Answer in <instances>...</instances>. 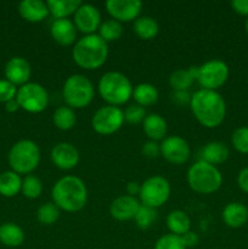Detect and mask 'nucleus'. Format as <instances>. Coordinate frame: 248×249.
Listing matches in <instances>:
<instances>
[{"mask_svg": "<svg viewBox=\"0 0 248 249\" xmlns=\"http://www.w3.org/2000/svg\"><path fill=\"white\" fill-rule=\"evenodd\" d=\"M190 107L198 123L208 129L218 128L225 119V100L218 91L197 90L192 94Z\"/></svg>", "mask_w": 248, "mask_h": 249, "instance_id": "obj_1", "label": "nucleus"}, {"mask_svg": "<svg viewBox=\"0 0 248 249\" xmlns=\"http://www.w3.org/2000/svg\"><path fill=\"white\" fill-rule=\"evenodd\" d=\"M51 197L60 211L75 213L82 211L87 204L88 190L80 178L66 175L55 182L51 190Z\"/></svg>", "mask_w": 248, "mask_h": 249, "instance_id": "obj_2", "label": "nucleus"}, {"mask_svg": "<svg viewBox=\"0 0 248 249\" xmlns=\"http://www.w3.org/2000/svg\"><path fill=\"white\" fill-rule=\"evenodd\" d=\"M75 65L84 70H97L105 65L108 57V44L99 34H89L75 41L72 49Z\"/></svg>", "mask_w": 248, "mask_h": 249, "instance_id": "obj_3", "label": "nucleus"}, {"mask_svg": "<svg viewBox=\"0 0 248 249\" xmlns=\"http://www.w3.org/2000/svg\"><path fill=\"white\" fill-rule=\"evenodd\" d=\"M100 96L111 106H122L133 96V85L126 75L121 72H107L97 84Z\"/></svg>", "mask_w": 248, "mask_h": 249, "instance_id": "obj_4", "label": "nucleus"}, {"mask_svg": "<svg viewBox=\"0 0 248 249\" xmlns=\"http://www.w3.org/2000/svg\"><path fill=\"white\" fill-rule=\"evenodd\" d=\"M187 184L197 194L211 195L221 187L223 175L215 165L199 160L187 170Z\"/></svg>", "mask_w": 248, "mask_h": 249, "instance_id": "obj_5", "label": "nucleus"}, {"mask_svg": "<svg viewBox=\"0 0 248 249\" xmlns=\"http://www.w3.org/2000/svg\"><path fill=\"white\" fill-rule=\"evenodd\" d=\"M7 160L12 172L18 175H28L29 173L35 170L40 163L39 146L32 140L17 141L10 150Z\"/></svg>", "mask_w": 248, "mask_h": 249, "instance_id": "obj_6", "label": "nucleus"}, {"mask_svg": "<svg viewBox=\"0 0 248 249\" xmlns=\"http://www.w3.org/2000/svg\"><path fill=\"white\" fill-rule=\"evenodd\" d=\"M62 96L68 107L84 108L91 104L95 89L89 78L83 74H72L66 79L62 88Z\"/></svg>", "mask_w": 248, "mask_h": 249, "instance_id": "obj_7", "label": "nucleus"}, {"mask_svg": "<svg viewBox=\"0 0 248 249\" xmlns=\"http://www.w3.org/2000/svg\"><path fill=\"white\" fill-rule=\"evenodd\" d=\"M170 192L172 189L169 181L160 175H155L146 179L141 184L139 198L141 204L156 209L165 204V202L169 199Z\"/></svg>", "mask_w": 248, "mask_h": 249, "instance_id": "obj_8", "label": "nucleus"}, {"mask_svg": "<svg viewBox=\"0 0 248 249\" xmlns=\"http://www.w3.org/2000/svg\"><path fill=\"white\" fill-rule=\"evenodd\" d=\"M230 70L226 62L221 60H211L197 67L196 80L202 89L216 91L229 79Z\"/></svg>", "mask_w": 248, "mask_h": 249, "instance_id": "obj_9", "label": "nucleus"}, {"mask_svg": "<svg viewBox=\"0 0 248 249\" xmlns=\"http://www.w3.org/2000/svg\"><path fill=\"white\" fill-rule=\"evenodd\" d=\"M16 100L19 108L29 113H40L45 111L49 104L48 91L38 83H27L17 89Z\"/></svg>", "mask_w": 248, "mask_h": 249, "instance_id": "obj_10", "label": "nucleus"}, {"mask_svg": "<svg viewBox=\"0 0 248 249\" xmlns=\"http://www.w3.org/2000/svg\"><path fill=\"white\" fill-rule=\"evenodd\" d=\"M124 111L119 107L102 106L94 113L91 126L100 135H112L117 133L124 124Z\"/></svg>", "mask_w": 248, "mask_h": 249, "instance_id": "obj_11", "label": "nucleus"}, {"mask_svg": "<svg viewBox=\"0 0 248 249\" xmlns=\"http://www.w3.org/2000/svg\"><path fill=\"white\" fill-rule=\"evenodd\" d=\"M160 155L172 164H184L189 160L191 148L185 139L177 135L165 138L159 145Z\"/></svg>", "mask_w": 248, "mask_h": 249, "instance_id": "obj_12", "label": "nucleus"}, {"mask_svg": "<svg viewBox=\"0 0 248 249\" xmlns=\"http://www.w3.org/2000/svg\"><path fill=\"white\" fill-rule=\"evenodd\" d=\"M73 23L77 31L82 32L85 36L95 34L101 26V14L99 9L91 4H83L78 7L73 15Z\"/></svg>", "mask_w": 248, "mask_h": 249, "instance_id": "obj_13", "label": "nucleus"}, {"mask_svg": "<svg viewBox=\"0 0 248 249\" xmlns=\"http://www.w3.org/2000/svg\"><path fill=\"white\" fill-rule=\"evenodd\" d=\"M107 12L118 22L135 21L142 9L140 0H108L105 4Z\"/></svg>", "mask_w": 248, "mask_h": 249, "instance_id": "obj_14", "label": "nucleus"}, {"mask_svg": "<svg viewBox=\"0 0 248 249\" xmlns=\"http://www.w3.org/2000/svg\"><path fill=\"white\" fill-rule=\"evenodd\" d=\"M51 162L61 170H71L79 163V152L70 142L56 143L50 153Z\"/></svg>", "mask_w": 248, "mask_h": 249, "instance_id": "obj_15", "label": "nucleus"}, {"mask_svg": "<svg viewBox=\"0 0 248 249\" xmlns=\"http://www.w3.org/2000/svg\"><path fill=\"white\" fill-rule=\"evenodd\" d=\"M4 73L6 80H9L16 87L17 85L22 87V85L29 83L32 68L26 58L16 56V57H12L7 61L4 68Z\"/></svg>", "mask_w": 248, "mask_h": 249, "instance_id": "obj_16", "label": "nucleus"}, {"mask_svg": "<svg viewBox=\"0 0 248 249\" xmlns=\"http://www.w3.org/2000/svg\"><path fill=\"white\" fill-rule=\"evenodd\" d=\"M141 203L138 198L129 195L117 197L109 206V214L113 219L119 221H126L135 218Z\"/></svg>", "mask_w": 248, "mask_h": 249, "instance_id": "obj_17", "label": "nucleus"}, {"mask_svg": "<svg viewBox=\"0 0 248 249\" xmlns=\"http://www.w3.org/2000/svg\"><path fill=\"white\" fill-rule=\"evenodd\" d=\"M50 34L53 40L62 46H70L75 44L77 39V28L73 21L68 18L55 19L51 23Z\"/></svg>", "mask_w": 248, "mask_h": 249, "instance_id": "obj_18", "label": "nucleus"}, {"mask_svg": "<svg viewBox=\"0 0 248 249\" xmlns=\"http://www.w3.org/2000/svg\"><path fill=\"white\" fill-rule=\"evenodd\" d=\"M224 224L231 229H240L248 221V208L241 202H231L226 204L221 213Z\"/></svg>", "mask_w": 248, "mask_h": 249, "instance_id": "obj_19", "label": "nucleus"}, {"mask_svg": "<svg viewBox=\"0 0 248 249\" xmlns=\"http://www.w3.org/2000/svg\"><path fill=\"white\" fill-rule=\"evenodd\" d=\"M18 12L22 18L32 23L41 22L50 14L46 2L41 0H23L19 2Z\"/></svg>", "mask_w": 248, "mask_h": 249, "instance_id": "obj_20", "label": "nucleus"}, {"mask_svg": "<svg viewBox=\"0 0 248 249\" xmlns=\"http://www.w3.org/2000/svg\"><path fill=\"white\" fill-rule=\"evenodd\" d=\"M143 133L146 134L151 141H159L164 140L167 135V122L160 114L151 113L145 117L142 122Z\"/></svg>", "mask_w": 248, "mask_h": 249, "instance_id": "obj_21", "label": "nucleus"}, {"mask_svg": "<svg viewBox=\"0 0 248 249\" xmlns=\"http://www.w3.org/2000/svg\"><path fill=\"white\" fill-rule=\"evenodd\" d=\"M229 155H230V151L225 143L221 141H212L202 148L201 160H204L212 165L221 164L228 160Z\"/></svg>", "mask_w": 248, "mask_h": 249, "instance_id": "obj_22", "label": "nucleus"}, {"mask_svg": "<svg viewBox=\"0 0 248 249\" xmlns=\"http://www.w3.org/2000/svg\"><path fill=\"white\" fill-rule=\"evenodd\" d=\"M46 5L53 18L61 19L74 15L78 7L82 5V1L80 0H49L46 1Z\"/></svg>", "mask_w": 248, "mask_h": 249, "instance_id": "obj_23", "label": "nucleus"}, {"mask_svg": "<svg viewBox=\"0 0 248 249\" xmlns=\"http://www.w3.org/2000/svg\"><path fill=\"white\" fill-rule=\"evenodd\" d=\"M158 90L155 85L150 83H141L138 84L133 90V99L135 100L136 105L141 107H148L155 105L158 101Z\"/></svg>", "mask_w": 248, "mask_h": 249, "instance_id": "obj_24", "label": "nucleus"}, {"mask_svg": "<svg viewBox=\"0 0 248 249\" xmlns=\"http://www.w3.org/2000/svg\"><path fill=\"white\" fill-rule=\"evenodd\" d=\"M24 232L14 223H5L0 226V242L6 247H19L24 242Z\"/></svg>", "mask_w": 248, "mask_h": 249, "instance_id": "obj_25", "label": "nucleus"}, {"mask_svg": "<svg viewBox=\"0 0 248 249\" xmlns=\"http://www.w3.org/2000/svg\"><path fill=\"white\" fill-rule=\"evenodd\" d=\"M197 77V67H190L189 70H177L170 74L169 84L174 91L189 90Z\"/></svg>", "mask_w": 248, "mask_h": 249, "instance_id": "obj_26", "label": "nucleus"}, {"mask_svg": "<svg viewBox=\"0 0 248 249\" xmlns=\"http://www.w3.org/2000/svg\"><path fill=\"white\" fill-rule=\"evenodd\" d=\"M167 226L170 233L182 236L191 230V219L185 212L173 211L167 216Z\"/></svg>", "mask_w": 248, "mask_h": 249, "instance_id": "obj_27", "label": "nucleus"}, {"mask_svg": "<svg viewBox=\"0 0 248 249\" xmlns=\"http://www.w3.org/2000/svg\"><path fill=\"white\" fill-rule=\"evenodd\" d=\"M134 32L136 36L143 40H151L155 38L159 31V26H158L157 21L153 17L150 16H139L138 18L134 21L133 26Z\"/></svg>", "mask_w": 248, "mask_h": 249, "instance_id": "obj_28", "label": "nucleus"}, {"mask_svg": "<svg viewBox=\"0 0 248 249\" xmlns=\"http://www.w3.org/2000/svg\"><path fill=\"white\" fill-rule=\"evenodd\" d=\"M22 179L17 173L9 170L0 174V195L4 197H14L21 191Z\"/></svg>", "mask_w": 248, "mask_h": 249, "instance_id": "obj_29", "label": "nucleus"}, {"mask_svg": "<svg viewBox=\"0 0 248 249\" xmlns=\"http://www.w3.org/2000/svg\"><path fill=\"white\" fill-rule=\"evenodd\" d=\"M53 125L57 129L63 131H67L73 129V126L77 123V116L74 111L71 107L61 106L53 112Z\"/></svg>", "mask_w": 248, "mask_h": 249, "instance_id": "obj_30", "label": "nucleus"}, {"mask_svg": "<svg viewBox=\"0 0 248 249\" xmlns=\"http://www.w3.org/2000/svg\"><path fill=\"white\" fill-rule=\"evenodd\" d=\"M122 34H123V26H122L121 22L116 21L113 18L102 22L99 28V36L106 43L118 40L122 36Z\"/></svg>", "mask_w": 248, "mask_h": 249, "instance_id": "obj_31", "label": "nucleus"}, {"mask_svg": "<svg viewBox=\"0 0 248 249\" xmlns=\"http://www.w3.org/2000/svg\"><path fill=\"white\" fill-rule=\"evenodd\" d=\"M60 218V208L53 202L41 204L36 211V219L43 225H53Z\"/></svg>", "mask_w": 248, "mask_h": 249, "instance_id": "obj_32", "label": "nucleus"}, {"mask_svg": "<svg viewBox=\"0 0 248 249\" xmlns=\"http://www.w3.org/2000/svg\"><path fill=\"white\" fill-rule=\"evenodd\" d=\"M22 194L29 199H35L43 192V182L35 175H27L22 180Z\"/></svg>", "mask_w": 248, "mask_h": 249, "instance_id": "obj_33", "label": "nucleus"}, {"mask_svg": "<svg viewBox=\"0 0 248 249\" xmlns=\"http://www.w3.org/2000/svg\"><path fill=\"white\" fill-rule=\"evenodd\" d=\"M134 220H135L138 228L142 229V230H147L157 220V212H156L155 208L141 204Z\"/></svg>", "mask_w": 248, "mask_h": 249, "instance_id": "obj_34", "label": "nucleus"}, {"mask_svg": "<svg viewBox=\"0 0 248 249\" xmlns=\"http://www.w3.org/2000/svg\"><path fill=\"white\" fill-rule=\"evenodd\" d=\"M231 143L237 152L248 155V126H240L231 136Z\"/></svg>", "mask_w": 248, "mask_h": 249, "instance_id": "obj_35", "label": "nucleus"}, {"mask_svg": "<svg viewBox=\"0 0 248 249\" xmlns=\"http://www.w3.org/2000/svg\"><path fill=\"white\" fill-rule=\"evenodd\" d=\"M153 249H186V247H185L181 236L167 233L158 238Z\"/></svg>", "mask_w": 248, "mask_h": 249, "instance_id": "obj_36", "label": "nucleus"}, {"mask_svg": "<svg viewBox=\"0 0 248 249\" xmlns=\"http://www.w3.org/2000/svg\"><path fill=\"white\" fill-rule=\"evenodd\" d=\"M146 114V111L143 107L139 106V105H130L124 111V121L128 122L130 124H138L143 122Z\"/></svg>", "mask_w": 248, "mask_h": 249, "instance_id": "obj_37", "label": "nucleus"}, {"mask_svg": "<svg viewBox=\"0 0 248 249\" xmlns=\"http://www.w3.org/2000/svg\"><path fill=\"white\" fill-rule=\"evenodd\" d=\"M17 88L6 79H0V102L6 104L16 99Z\"/></svg>", "mask_w": 248, "mask_h": 249, "instance_id": "obj_38", "label": "nucleus"}, {"mask_svg": "<svg viewBox=\"0 0 248 249\" xmlns=\"http://www.w3.org/2000/svg\"><path fill=\"white\" fill-rule=\"evenodd\" d=\"M142 152L146 157L148 158H156L160 153V147L156 141H147V142L143 145Z\"/></svg>", "mask_w": 248, "mask_h": 249, "instance_id": "obj_39", "label": "nucleus"}, {"mask_svg": "<svg viewBox=\"0 0 248 249\" xmlns=\"http://www.w3.org/2000/svg\"><path fill=\"white\" fill-rule=\"evenodd\" d=\"M192 95L190 94L189 90H179V91H174L173 95V101L177 105H190L191 102Z\"/></svg>", "mask_w": 248, "mask_h": 249, "instance_id": "obj_40", "label": "nucleus"}, {"mask_svg": "<svg viewBox=\"0 0 248 249\" xmlns=\"http://www.w3.org/2000/svg\"><path fill=\"white\" fill-rule=\"evenodd\" d=\"M231 7L236 14L241 16H248V0H232Z\"/></svg>", "mask_w": 248, "mask_h": 249, "instance_id": "obj_41", "label": "nucleus"}, {"mask_svg": "<svg viewBox=\"0 0 248 249\" xmlns=\"http://www.w3.org/2000/svg\"><path fill=\"white\" fill-rule=\"evenodd\" d=\"M237 185L243 192L248 194V167L240 170L237 175Z\"/></svg>", "mask_w": 248, "mask_h": 249, "instance_id": "obj_42", "label": "nucleus"}, {"mask_svg": "<svg viewBox=\"0 0 248 249\" xmlns=\"http://www.w3.org/2000/svg\"><path fill=\"white\" fill-rule=\"evenodd\" d=\"M181 238H182V241H184V245L186 248L196 247L197 243H198V241H199L197 233L194 232V231H191V230H190L189 232L185 233V235H182Z\"/></svg>", "mask_w": 248, "mask_h": 249, "instance_id": "obj_43", "label": "nucleus"}, {"mask_svg": "<svg viewBox=\"0 0 248 249\" xmlns=\"http://www.w3.org/2000/svg\"><path fill=\"white\" fill-rule=\"evenodd\" d=\"M140 184H138V182L135 181H130L128 182V185H126V192H128L129 196H135V195H139V192H140Z\"/></svg>", "mask_w": 248, "mask_h": 249, "instance_id": "obj_44", "label": "nucleus"}, {"mask_svg": "<svg viewBox=\"0 0 248 249\" xmlns=\"http://www.w3.org/2000/svg\"><path fill=\"white\" fill-rule=\"evenodd\" d=\"M18 108H19V105H18V102H17L16 99L11 100V101H9L5 104V109H6L7 112H11V113L16 112Z\"/></svg>", "mask_w": 248, "mask_h": 249, "instance_id": "obj_45", "label": "nucleus"}, {"mask_svg": "<svg viewBox=\"0 0 248 249\" xmlns=\"http://www.w3.org/2000/svg\"><path fill=\"white\" fill-rule=\"evenodd\" d=\"M246 32H247V34H248V18H247V21H246Z\"/></svg>", "mask_w": 248, "mask_h": 249, "instance_id": "obj_46", "label": "nucleus"}]
</instances>
